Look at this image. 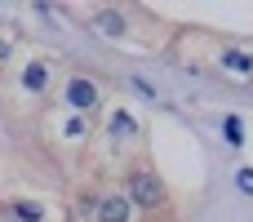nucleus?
I'll list each match as a JSON object with an SVG mask.
<instances>
[{"instance_id":"f257e3e1","label":"nucleus","mask_w":253,"mask_h":222,"mask_svg":"<svg viewBox=\"0 0 253 222\" xmlns=\"http://www.w3.org/2000/svg\"><path fill=\"white\" fill-rule=\"evenodd\" d=\"M129 200H133V209H165V200H169V191H165V182H160V174L156 169H133V178H129Z\"/></svg>"},{"instance_id":"f03ea898","label":"nucleus","mask_w":253,"mask_h":222,"mask_svg":"<svg viewBox=\"0 0 253 222\" xmlns=\"http://www.w3.org/2000/svg\"><path fill=\"white\" fill-rule=\"evenodd\" d=\"M93 218L98 222H129L133 218V200L129 196H102L98 209H93Z\"/></svg>"},{"instance_id":"7ed1b4c3","label":"nucleus","mask_w":253,"mask_h":222,"mask_svg":"<svg viewBox=\"0 0 253 222\" xmlns=\"http://www.w3.org/2000/svg\"><path fill=\"white\" fill-rule=\"evenodd\" d=\"M67 102H71L76 111H89V107L98 102V85H93V80H84V76H76V80L67 85Z\"/></svg>"},{"instance_id":"20e7f679","label":"nucleus","mask_w":253,"mask_h":222,"mask_svg":"<svg viewBox=\"0 0 253 222\" xmlns=\"http://www.w3.org/2000/svg\"><path fill=\"white\" fill-rule=\"evenodd\" d=\"M22 89H27V93H44V89H49V62H27Z\"/></svg>"},{"instance_id":"39448f33","label":"nucleus","mask_w":253,"mask_h":222,"mask_svg":"<svg viewBox=\"0 0 253 222\" xmlns=\"http://www.w3.org/2000/svg\"><path fill=\"white\" fill-rule=\"evenodd\" d=\"M222 62H227L236 76H249V71H253V58H249V53H240V49H227V53H222Z\"/></svg>"},{"instance_id":"423d86ee","label":"nucleus","mask_w":253,"mask_h":222,"mask_svg":"<svg viewBox=\"0 0 253 222\" xmlns=\"http://www.w3.org/2000/svg\"><path fill=\"white\" fill-rule=\"evenodd\" d=\"M111 133H116V138H133V133H138L133 116H129V111H116V116H111Z\"/></svg>"},{"instance_id":"0eeeda50","label":"nucleus","mask_w":253,"mask_h":222,"mask_svg":"<svg viewBox=\"0 0 253 222\" xmlns=\"http://www.w3.org/2000/svg\"><path fill=\"white\" fill-rule=\"evenodd\" d=\"M222 138H227L231 147L245 142V125H240V116H227V120H222Z\"/></svg>"},{"instance_id":"6e6552de","label":"nucleus","mask_w":253,"mask_h":222,"mask_svg":"<svg viewBox=\"0 0 253 222\" xmlns=\"http://www.w3.org/2000/svg\"><path fill=\"white\" fill-rule=\"evenodd\" d=\"M13 214H18L22 222H40V218H44V209H40V205H31V200H18V205H13Z\"/></svg>"},{"instance_id":"1a4fd4ad","label":"nucleus","mask_w":253,"mask_h":222,"mask_svg":"<svg viewBox=\"0 0 253 222\" xmlns=\"http://www.w3.org/2000/svg\"><path fill=\"white\" fill-rule=\"evenodd\" d=\"M98 27H102L107 36H120V31H125V18H120V13H98Z\"/></svg>"},{"instance_id":"9d476101","label":"nucleus","mask_w":253,"mask_h":222,"mask_svg":"<svg viewBox=\"0 0 253 222\" xmlns=\"http://www.w3.org/2000/svg\"><path fill=\"white\" fill-rule=\"evenodd\" d=\"M236 187H240L245 196H253V169H249V165H240V169H236Z\"/></svg>"},{"instance_id":"9b49d317","label":"nucleus","mask_w":253,"mask_h":222,"mask_svg":"<svg viewBox=\"0 0 253 222\" xmlns=\"http://www.w3.org/2000/svg\"><path fill=\"white\" fill-rule=\"evenodd\" d=\"M67 138H84V125L80 120H67Z\"/></svg>"},{"instance_id":"f8f14e48","label":"nucleus","mask_w":253,"mask_h":222,"mask_svg":"<svg viewBox=\"0 0 253 222\" xmlns=\"http://www.w3.org/2000/svg\"><path fill=\"white\" fill-rule=\"evenodd\" d=\"M0 58H9V49H4V44H0Z\"/></svg>"}]
</instances>
